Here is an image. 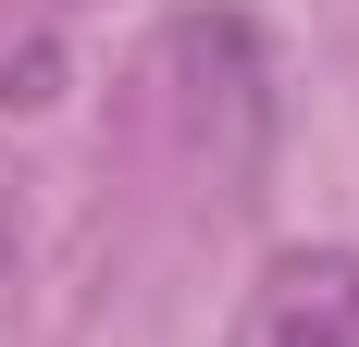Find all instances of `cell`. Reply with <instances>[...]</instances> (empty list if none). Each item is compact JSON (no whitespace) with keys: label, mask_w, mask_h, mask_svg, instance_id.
I'll return each instance as SVG.
<instances>
[{"label":"cell","mask_w":359,"mask_h":347,"mask_svg":"<svg viewBox=\"0 0 359 347\" xmlns=\"http://www.w3.org/2000/svg\"><path fill=\"white\" fill-rule=\"evenodd\" d=\"M223 347H359V248H285L236 298Z\"/></svg>","instance_id":"obj_1"},{"label":"cell","mask_w":359,"mask_h":347,"mask_svg":"<svg viewBox=\"0 0 359 347\" xmlns=\"http://www.w3.org/2000/svg\"><path fill=\"white\" fill-rule=\"evenodd\" d=\"M0 248H13V211H0Z\"/></svg>","instance_id":"obj_2"}]
</instances>
